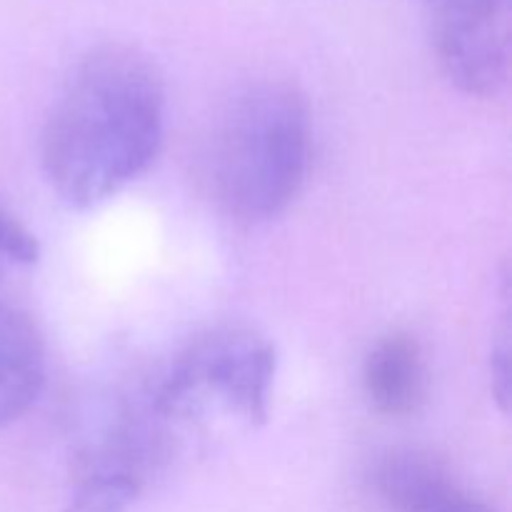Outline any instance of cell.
<instances>
[{"mask_svg": "<svg viewBox=\"0 0 512 512\" xmlns=\"http://www.w3.org/2000/svg\"><path fill=\"white\" fill-rule=\"evenodd\" d=\"M163 133L158 68L138 50L105 45L75 65L45 118L43 175L60 203L90 210L153 165Z\"/></svg>", "mask_w": 512, "mask_h": 512, "instance_id": "1", "label": "cell"}, {"mask_svg": "<svg viewBox=\"0 0 512 512\" xmlns=\"http://www.w3.org/2000/svg\"><path fill=\"white\" fill-rule=\"evenodd\" d=\"M310 160L313 118L305 95L278 80L250 83L228 100L215 128L213 193L238 223H268L298 198Z\"/></svg>", "mask_w": 512, "mask_h": 512, "instance_id": "2", "label": "cell"}, {"mask_svg": "<svg viewBox=\"0 0 512 512\" xmlns=\"http://www.w3.org/2000/svg\"><path fill=\"white\" fill-rule=\"evenodd\" d=\"M278 355L253 330L225 328L200 335L160 375L150 395V413L180 420L220 403L250 425L270 418Z\"/></svg>", "mask_w": 512, "mask_h": 512, "instance_id": "3", "label": "cell"}, {"mask_svg": "<svg viewBox=\"0 0 512 512\" xmlns=\"http://www.w3.org/2000/svg\"><path fill=\"white\" fill-rule=\"evenodd\" d=\"M512 0H425L430 43L450 85L493 98L510 73Z\"/></svg>", "mask_w": 512, "mask_h": 512, "instance_id": "4", "label": "cell"}, {"mask_svg": "<svg viewBox=\"0 0 512 512\" xmlns=\"http://www.w3.org/2000/svg\"><path fill=\"white\" fill-rule=\"evenodd\" d=\"M370 488L385 512H495L445 463L418 450H388L370 470Z\"/></svg>", "mask_w": 512, "mask_h": 512, "instance_id": "5", "label": "cell"}, {"mask_svg": "<svg viewBox=\"0 0 512 512\" xmlns=\"http://www.w3.org/2000/svg\"><path fill=\"white\" fill-rule=\"evenodd\" d=\"M48 380V350L33 315L0 293V428L38 403Z\"/></svg>", "mask_w": 512, "mask_h": 512, "instance_id": "6", "label": "cell"}, {"mask_svg": "<svg viewBox=\"0 0 512 512\" xmlns=\"http://www.w3.org/2000/svg\"><path fill=\"white\" fill-rule=\"evenodd\" d=\"M363 390L375 413L388 418L418 413L428 398V363L418 338L395 330L375 340L363 360Z\"/></svg>", "mask_w": 512, "mask_h": 512, "instance_id": "7", "label": "cell"}, {"mask_svg": "<svg viewBox=\"0 0 512 512\" xmlns=\"http://www.w3.org/2000/svg\"><path fill=\"white\" fill-rule=\"evenodd\" d=\"M148 478L113 460L98 458L78 480L63 512H130Z\"/></svg>", "mask_w": 512, "mask_h": 512, "instance_id": "8", "label": "cell"}, {"mask_svg": "<svg viewBox=\"0 0 512 512\" xmlns=\"http://www.w3.org/2000/svg\"><path fill=\"white\" fill-rule=\"evenodd\" d=\"M40 245L35 235L18 220V215L0 203V273L30 268L38 263Z\"/></svg>", "mask_w": 512, "mask_h": 512, "instance_id": "9", "label": "cell"}, {"mask_svg": "<svg viewBox=\"0 0 512 512\" xmlns=\"http://www.w3.org/2000/svg\"><path fill=\"white\" fill-rule=\"evenodd\" d=\"M510 328H508V308L503 313V328H500L498 338H495L493 350H490V390H493V398L498 400L500 410L508 413L510 405Z\"/></svg>", "mask_w": 512, "mask_h": 512, "instance_id": "10", "label": "cell"}]
</instances>
